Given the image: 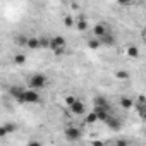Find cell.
Listing matches in <instances>:
<instances>
[{
	"label": "cell",
	"mask_w": 146,
	"mask_h": 146,
	"mask_svg": "<svg viewBox=\"0 0 146 146\" xmlns=\"http://www.w3.org/2000/svg\"><path fill=\"white\" fill-rule=\"evenodd\" d=\"M65 46H67V43H65L64 36H52V38H50V50H52L55 55L65 53Z\"/></svg>",
	"instance_id": "cell-1"
},
{
	"label": "cell",
	"mask_w": 146,
	"mask_h": 146,
	"mask_svg": "<svg viewBox=\"0 0 146 146\" xmlns=\"http://www.w3.org/2000/svg\"><path fill=\"white\" fill-rule=\"evenodd\" d=\"M40 100H41V98H40V95H38V90L29 88V90H24L23 98L19 100V103H28V105H31V103H38Z\"/></svg>",
	"instance_id": "cell-2"
},
{
	"label": "cell",
	"mask_w": 146,
	"mask_h": 146,
	"mask_svg": "<svg viewBox=\"0 0 146 146\" xmlns=\"http://www.w3.org/2000/svg\"><path fill=\"white\" fill-rule=\"evenodd\" d=\"M46 86V76L45 74H33L29 78V88L33 90H43Z\"/></svg>",
	"instance_id": "cell-3"
},
{
	"label": "cell",
	"mask_w": 146,
	"mask_h": 146,
	"mask_svg": "<svg viewBox=\"0 0 146 146\" xmlns=\"http://www.w3.org/2000/svg\"><path fill=\"white\" fill-rule=\"evenodd\" d=\"M65 137H67L69 141H78V139L81 137V131H79L78 127H74V125H69V127L65 129Z\"/></svg>",
	"instance_id": "cell-4"
},
{
	"label": "cell",
	"mask_w": 146,
	"mask_h": 146,
	"mask_svg": "<svg viewBox=\"0 0 146 146\" xmlns=\"http://www.w3.org/2000/svg\"><path fill=\"white\" fill-rule=\"evenodd\" d=\"M95 112H96L100 122H105L110 117V108H107V107H95Z\"/></svg>",
	"instance_id": "cell-5"
},
{
	"label": "cell",
	"mask_w": 146,
	"mask_h": 146,
	"mask_svg": "<svg viewBox=\"0 0 146 146\" xmlns=\"http://www.w3.org/2000/svg\"><path fill=\"white\" fill-rule=\"evenodd\" d=\"M70 112L74 113V115H83L84 112H86V108H84V105H83V102H79V100H76L74 103H72L70 107Z\"/></svg>",
	"instance_id": "cell-6"
},
{
	"label": "cell",
	"mask_w": 146,
	"mask_h": 146,
	"mask_svg": "<svg viewBox=\"0 0 146 146\" xmlns=\"http://www.w3.org/2000/svg\"><path fill=\"white\" fill-rule=\"evenodd\" d=\"M26 48H28V50H38V48H41V45H40V38H36V36H28Z\"/></svg>",
	"instance_id": "cell-7"
},
{
	"label": "cell",
	"mask_w": 146,
	"mask_h": 146,
	"mask_svg": "<svg viewBox=\"0 0 146 146\" xmlns=\"http://www.w3.org/2000/svg\"><path fill=\"white\" fill-rule=\"evenodd\" d=\"M100 41H102V45H105V46H113V45H115V38H113V35L108 33V31L100 38Z\"/></svg>",
	"instance_id": "cell-8"
},
{
	"label": "cell",
	"mask_w": 146,
	"mask_h": 146,
	"mask_svg": "<svg viewBox=\"0 0 146 146\" xmlns=\"http://www.w3.org/2000/svg\"><path fill=\"white\" fill-rule=\"evenodd\" d=\"M105 124H107L112 131H119V129H120V120H119L117 117H112V115H110V117L105 120Z\"/></svg>",
	"instance_id": "cell-9"
},
{
	"label": "cell",
	"mask_w": 146,
	"mask_h": 146,
	"mask_svg": "<svg viewBox=\"0 0 146 146\" xmlns=\"http://www.w3.org/2000/svg\"><path fill=\"white\" fill-rule=\"evenodd\" d=\"M9 93H11V96H14V98H16V102H19V100L23 98V93H24V88H21V86H12Z\"/></svg>",
	"instance_id": "cell-10"
},
{
	"label": "cell",
	"mask_w": 146,
	"mask_h": 146,
	"mask_svg": "<svg viewBox=\"0 0 146 146\" xmlns=\"http://www.w3.org/2000/svg\"><path fill=\"white\" fill-rule=\"evenodd\" d=\"M105 33H107V28H105L103 24H95V28H93V35H95L96 38H102Z\"/></svg>",
	"instance_id": "cell-11"
},
{
	"label": "cell",
	"mask_w": 146,
	"mask_h": 146,
	"mask_svg": "<svg viewBox=\"0 0 146 146\" xmlns=\"http://www.w3.org/2000/svg\"><path fill=\"white\" fill-rule=\"evenodd\" d=\"M88 46H90L91 50H98V48L102 46V41H100V38H96V36H95V38H91V40L88 41Z\"/></svg>",
	"instance_id": "cell-12"
},
{
	"label": "cell",
	"mask_w": 146,
	"mask_h": 146,
	"mask_svg": "<svg viewBox=\"0 0 146 146\" xmlns=\"http://www.w3.org/2000/svg\"><path fill=\"white\" fill-rule=\"evenodd\" d=\"M125 53L131 57V58H137L139 57V50H137V46H127V50H125Z\"/></svg>",
	"instance_id": "cell-13"
},
{
	"label": "cell",
	"mask_w": 146,
	"mask_h": 146,
	"mask_svg": "<svg viewBox=\"0 0 146 146\" xmlns=\"http://www.w3.org/2000/svg\"><path fill=\"white\" fill-rule=\"evenodd\" d=\"M14 64L16 65H24L26 64V55L24 53H16L14 55Z\"/></svg>",
	"instance_id": "cell-14"
},
{
	"label": "cell",
	"mask_w": 146,
	"mask_h": 146,
	"mask_svg": "<svg viewBox=\"0 0 146 146\" xmlns=\"http://www.w3.org/2000/svg\"><path fill=\"white\" fill-rule=\"evenodd\" d=\"M132 105H134V102L131 98H127V96H122L120 98V107L122 108H132Z\"/></svg>",
	"instance_id": "cell-15"
},
{
	"label": "cell",
	"mask_w": 146,
	"mask_h": 146,
	"mask_svg": "<svg viewBox=\"0 0 146 146\" xmlns=\"http://www.w3.org/2000/svg\"><path fill=\"white\" fill-rule=\"evenodd\" d=\"M95 107H107V108H110L108 102H107L103 96H96V98H95Z\"/></svg>",
	"instance_id": "cell-16"
},
{
	"label": "cell",
	"mask_w": 146,
	"mask_h": 146,
	"mask_svg": "<svg viewBox=\"0 0 146 146\" xmlns=\"http://www.w3.org/2000/svg\"><path fill=\"white\" fill-rule=\"evenodd\" d=\"M115 78H117L119 81H127V79H129V72H127V70H117V72H115Z\"/></svg>",
	"instance_id": "cell-17"
},
{
	"label": "cell",
	"mask_w": 146,
	"mask_h": 146,
	"mask_svg": "<svg viewBox=\"0 0 146 146\" xmlns=\"http://www.w3.org/2000/svg\"><path fill=\"white\" fill-rule=\"evenodd\" d=\"M76 28H78L79 31H86V29H88V23H86V19H84V17L78 19V23H76Z\"/></svg>",
	"instance_id": "cell-18"
},
{
	"label": "cell",
	"mask_w": 146,
	"mask_h": 146,
	"mask_svg": "<svg viewBox=\"0 0 146 146\" xmlns=\"http://www.w3.org/2000/svg\"><path fill=\"white\" fill-rule=\"evenodd\" d=\"M84 120H86V124H95V122H96V120H98V115H96V112H95V110H93V112H91V113H88V115H86V119H84Z\"/></svg>",
	"instance_id": "cell-19"
},
{
	"label": "cell",
	"mask_w": 146,
	"mask_h": 146,
	"mask_svg": "<svg viewBox=\"0 0 146 146\" xmlns=\"http://www.w3.org/2000/svg\"><path fill=\"white\" fill-rule=\"evenodd\" d=\"M40 45H41V48H50V38L41 36L40 38Z\"/></svg>",
	"instance_id": "cell-20"
},
{
	"label": "cell",
	"mask_w": 146,
	"mask_h": 146,
	"mask_svg": "<svg viewBox=\"0 0 146 146\" xmlns=\"http://www.w3.org/2000/svg\"><path fill=\"white\" fill-rule=\"evenodd\" d=\"M64 26H65V28H70V26H74V17H70V16H65V17H64Z\"/></svg>",
	"instance_id": "cell-21"
},
{
	"label": "cell",
	"mask_w": 146,
	"mask_h": 146,
	"mask_svg": "<svg viewBox=\"0 0 146 146\" xmlns=\"http://www.w3.org/2000/svg\"><path fill=\"white\" fill-rule=\"evenodd\" d=\"M17 43L23 45V46H26V43H28V36H19V38H17Z\"/></svg>",
	"instance_id": "cell-22"
},
{
	"label": "cell",
	"mask_w": 146,
	"mask_h": 146,
	"mask_svg": "<svg viewBox=\"0 0 146 146\" xmlns=\"http://www.w3.org/2000/svg\"><path fill=\"white\" fill-rule=\"evenodd\" d=\"M5 129H7V132H14L17 129V125L16 124H5Z\"/></svg>",
	"instance_id": "cell-23"
},
{
	"label": "cell",
	"mask_w": 146,
	"mask_h": 146,
	"mask_svg": "<svg viewBox=\"0 0 146 146\" xmlns=\"http://www.w3.org/2000/svg\"><path fill=\"white\" fill-rule=\"evenodd\" d=\"M74 102H76V98H74V96H67V98H65V105H69V107L74 103Z\"/></svg>",
	"instance_id": "cell-24"
},
{
	"label": "cell",
	"mask_w": 146,
	"mask_h": 146,
	"mask_svg": "<svg viewBox=\"0 0 146 146\" xmlns=\"http://www.w3.org/2000/svg\"><path fill=\"white\" fill-rule=\"evenodd\" d=\"M9 132H7V129H5V125H2V127H0V137H5Z\"/></svg>",
	"instance_id": "cell-25"
},
{
	"label": "cell",
	"mask_w": 146,
	"mask_h": 146,
	"mask_svg": "<svg viewBox=\"0 0 146 146\" xmlns=\"http://www.w3.org/2000/svg\"><path fill=\"white\" fill-rule=\"evenodd\" d=\"M117 2H119L120 5H131V4H132V0H117Z\"/></svg>",
	"instance_id": "cell-26"
},
{
	"label": "cell",
	"mask_w": 146,
	"mask_h": 146,
	"mask_svg": "<svg viewBox=\"0 0 146 146\" xmlns=\"http://www.w3.org/2000/svg\"><path fill=\"white\" fill-rule=\"evenodd\" d=\"M143 35H144V36H143V38H144V41H146V29H144V31H143Z\"/></svg>",
	"instance_id": "cell-27"
}]
</instances>
